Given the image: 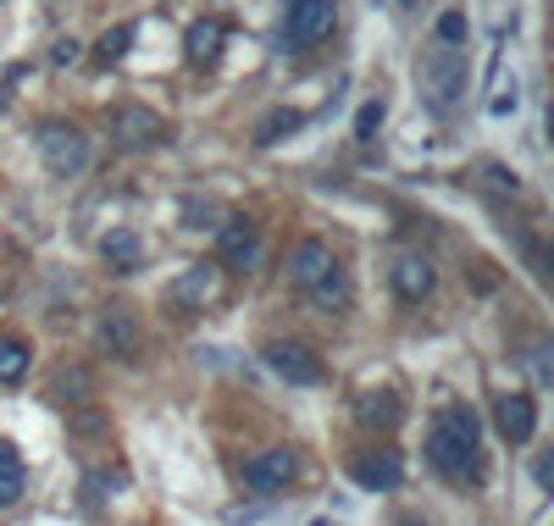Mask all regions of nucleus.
Returning <instances> with one entry per match:
<instances>
[{
    "mask_svg": "<svg viewBox=\"0 0 554 526\" xmlns=\"http://www.w3.org/2000/svg\"><path fill=\"white\" fill-rule=\"evenodd\" d=\"M427 460H433L449 482L477 488L482 482V421L471 416L466 405H444L433 416V427H427Z\"/></svg>",
    "mask_w": 554,
    "mask_h": 526,
    "instance_id": "nucleus-1",
    "label": "nucleus"
},
{
    "mask_svg": "<svg viewBox=\"0 0 554 526\" xmlns=\"http://www.w3.org/2000/svg\"><path fill=\"white\" fill-rule=\"evenodd\" d=\"M416 84H422V95H427L433 111H455L460 100H466V89H471L466 50H455V45L422 50V61H416Z\"/></svg>",
    "mask_w": 554,
    "mask_h": 526,
    "instance_id": "nucleus-2",
    "label": "nucleus"
},
{
    "mask_svg": "<svg viewBox=\"0 0 554 526\" xmlns=\"http://www.w3.org/2000/svg\"><path fill=\"white\" fill-rule=\"evenodd\" d=\"M333 23H338L333 0H289V6H283V28H277V45L300 56V50L322 45V39L333 34Z\"/></svg>",
    "mask_w": 554,
    "mask_h": 526,
    "instance_id": "nucleus-3",
    "label": "nucleus"
},
{
    "mask_svg": "<svg viewBox=\"0 0 554 526\" xmlns=\"http://www.w3.org/2000/svg\"><path fill=\"white\" fill-rule=\"evenodd\" d=\"M34 144H39V161H45L56 178H78V172L89 167V133L78 128V122H39Z\"/></svg>",
    "mask_w": 554,
    "mask_h": 526,
    "instance_id": "nucleus-4",
    "label": "nucleus"
},
{
    "mask_svg": "<svg viewBox=\"0 0 554 526\" xmlns=\"http://www.w3.org/2000/svg\"><path fill=\"white\" fill-rule=\"evenodd\" d=\"M261 261V222H250V216H228L217 228V266H228V272H250V266Z\"/></svg>",
    "mask_w": 554,
    "mask_h": 526,
    "instance_id": "nucleus-5",
    "label": "nucleus"
},
{
    "mask_svg": "<svg viewBox=\"0 0 554 526\" xmlns=\"http://www.w3.org/2000/svg\"><path fill=\"white\" fill-rule=\"evenodd\" d=\"M261 360H266V366H272L289 388H316V383L327 377L322 360H316L305 344H294V338H277V344H266V349H261Z\"/></svg>",
    "mask_w": 554,
    "mask_h": 526,
    "instance_id": "nucleus-6",
    "label": "nucleus"
},
{
    "mask_svg": "<svg viewBox=\"0 0 554 526\" xmlns=\"http://www.w3.org/2000/svg\"><path fill=\"white\" fill-rule=\"evenodd\" d=\"M95 338H100V349H106L111 360H122V366H133V360L145 355V327L133 322L128 305H111V311L100 316Z\"/></svg>",
    "mask_w": 554,
    "mask_h": 526,
    "instance_id": "nucleus-7",
    "label": "nucleus"
},
{
    "mask_svg": "<svg viewBox=\"0 0 554 526\" xmlns=\"http://www.w3.org/2000/svg\"><path fill=\"white\" fill-rule=\"evenodd\" d=\"M294 477H300V455H294V449H266V455L244 460V488L261 493V499L283 493Z\"/></svg>",
    "mask_w": 554,
    "mask_h": 526,
    "instance_id": "nucleus-8",
    "label": "nucleus"
},
{
    "mask_svg": "<svg viewBox=\"0 0 554 526\" xmlns=\"http://www.w3.org/2000/svg\"><path fill=\"white\" fill-rule=\"evenodd\" d=\"M161 139H167V122L150 106H117L111 111V144H122V150H156Z\"/></svg>",
    "mask_w": 554,
    "mask_h": 526,
    "instance_id": "nucleus-9",
    "label": "nucleus"
},
{
    "mask_svg": "<svg viewBox=\"0 0 554 526\" xmlns=\"http://www.w3.org/2000/svg\"><path fill=\"white\" fill-rule=\"evenodd\" d=\"M388 288H394L405 305H422V299L438 288V272H433V261H427V255L399 250L394 261H388Z\"/></svg>",
    "mask_w": 554,
    "mask_h": 526,
    "instance_id": "nucleus-10",
    "label": "nucleus"
},
{
    "mask_svg": "<svg viewBox=\"0 0 554 526\" xmlns=\"http://www.w3.org/2000/svg\"><path fill=\"white\" fill-rule=\"evenodd\" d=\"M350 477H355V488H366V493H394L399 482H405V460L394 455V449H361V455L350 460Z\"/></svg>",
    "mask_w": 554,
    "mask_h": 526,
    "instance_id": "nucleus-11",
    "label": "nucleus"
},
{
    "mask_svg": "<svg viewBox=\"0 0 554 526\" xmlns=\"http://www.w3.org/2000/svg\"><path fill=\"white\" fill-rule=\"evenodd\" d=\"M333 266H338V261H333V244H322V239H300V244L289 250V283L305 294V288H316L327 272H333Z\"/></svg>",
    "mask_w": 554,
    "mask_h": 526,
    "instance_id": "nucleus-12",
    "label": "nucleus"
},
{
    "mask_svg": "<svg viewBox=\"0 0 554 526\" xmlns=\"http://www.w3.org/2000/svg\"><path fill=\"white\" fill-rule=\"evenodd\" d=\"M494 421H499V432H505V443H532V432H538V405H532L527 394H499Z\"/></svg>",
    "mask_w": 554,
    "mask_h": 526,
    "instance_id": "nucleus-13",
    "label": "nucleus"
},
{
    "mask_svg": "<svg viewBox=\"0 0 554 526\" xmlns=\"http://www.w3.org/2000/svg\"><path fill=\"white\" fill-rule=\"evenodd\" d=\"M217 283H222V272H217V266H189V272H183L178 283L167 288L172 311H200L205 299L217 294Z\"/></svg>",
    "mask_w": 554,
    "mask_h": 526,
    "instance_id": "nucleus-14",
    "label": "nucleus"
},
{
    "mask_svg": "<svg viewBox=\"0 0 554 526\" xmlns=\"http://www.w3.org/2000/svg\"><path fill=\"white\" fill-rule=\"evenodd\" d=\"M100 261L111 266V272H139V266H145V239H139V233L133 228H111L106 239H100Z\"/></svg>",
    "mask_w": 554,
    "mask_h": 526,
    "instance_id": "nucleus-15",
    "label": "nucleus"
},
{
    "mask_svg": "<svg viewBox=\"0 0 554 526\" xmlns=\"http://www.w3.org/2000/svg\"><path fill=\"white\" fill-rule=\"evenodd\" d=\"M355 416H361V427H377V432H394L399 421H405V405H399L388 388H372V394L355 399Z\"/></svg>",
    "mask_w": 554,
    "mask_h": 526,
    "instance_id": "nucleus-16",
    "label": "nucleus"
},
{
    "mask_svg": "<svg viewBox=\"0 0 554 526\" xmlns=\"http://www.w3.org/2000/svg\"><path fill=\"white\" fill-rule=\"evenodd\" d=\"M222 39H228V28H222L217 17H205V23L189 28V45H183V56L200 61V67H211V61L222 56Z\"/></svg>",
    "mask_w": 554,
    "mask_h": 526,
    "instance_id": "nucleus-17",
    "label": "nucleus"
},
{
    "mask_svg": "<svg viewBox=\"0 0 554 526\" xmlns=\"http://www.w3.org/2000/svg\"><path fill=\"white\" fill-rule=\"evenodd\" d=\"M28 493V477H23V455H17L12 443L0 438V510H12L17 499Z\"/></svg>",
    "mask_w": 554,
    "mask_h": 526,
    "instance_id": "nucleus-18",
    "label": "nucleus"
},
{
    "mask_svg": "<svg viewBox=\"0 0 554 526\" xmlns=\"http://www.w3.org/2000/svg\"><path fill=\"white\" fill-rule=\"evenodd\" d=\"M305 128V111L294 106H272L261 122H255V144H277V139H289V133Z\"/></svg>",
    "mask_w": 554,
    "mask_h": 526,
    "instance_id": "nucleus-19",
    "label": "nucleus"
},
{
    "mask_svg": "<svg viewBox=\"0 0 554 526\" xmlns=\"http://www.w3.org/2000/svg\"><path fill=\"white\" fill-rule=\"evenodd\" d=\"M305 299H311L316 311H344V305H350V277H344V266H333L316 288H305Z\"/></svg>",
    "mask_w": 554,
    "mask_h": 526,
    "instance_id": "nucleus-20",
    "label": "nucleus"
},
{
    "mask_svg": "<svg viewBox=\"0 0 554 526\" xmlns=\"http://www.w3.org/2000/svg\"><path fill=\"white\" fill-rule=\"evenodd\" d=\"M28 366H34V349H28V338H0V383H6V388L23 383Z\"/></svg>",
    "mask_w": 554,
    "mask_h": 526,
    "instance_id": "nucleus-21",
    "label": "nucleus"
},
{
    "mask_svg": "<svg viewBox=\"0 0 554 526\" xmlns=\"http://www.w3.org/2000/svg\"><path fill=\"white\" fill-rule=\"evenodd\" d=\"M50 394H56L61 405H84V399H89V371H61Z\"/></svg>",
    "mask_w": 554,
    "mask_h": 526,
    "instance_id": "nucleus-22",
    "label": "nucleus"
},
{
    "mask_svg": "<svg viewBox=\"0 0 554 526\" xmlns=\"http://www.w3.org/2000/svg\"><path fill=\"white\" fill-rule=\"evenodd\" d=\"M433 34H438V45H466V39H471V23H466V12H444V17H438V28H433Z\"/></svg>",
    "mask_w": 554,
    "mask_h": 526,
    "instance_id": "nucleus-23",
    "label": "nucleus"
},
{
    "mask_svg": "<svg viewBox=\"0 0 554 526\" xmlns=\"http://www.w3.org/2000/svg\"><path fill=\"white\" fill-rule=\"evenodd\" d=\"M128 45H133V28L128 23L106 28V34H100V61H122V56H128Z\"/></svg>",
    "mask_w": 554,
    "mask_h": 526,
    "instance_id": "nucleus-24",
    "label": "nucleus"
},
{
    "mask_svg": "<svg viewBox=\"0 0 554 526\" xmlns=\"http://www.w3.org/2000/svg\"><path fill=\"white\" fill-rule=\"evenodd\" d=\"M377 128H383V100H366L355 111V139H377Z\"/></svg>",
    "mask_w": 554,
    "mask_h": 526,
    "instance_id": "nucleus-25",
    "label": "nucleus"
},
{
    "mask_svg": "<svg viewBox=\"0 0 554 526\" xmlns=\"http://www.w3.org/2000/svg\"><path fill=\"white\" fill-rule=\"evenodd\" d=\"M482 178H488V189H494V194H510V200L521 194V178H516V172H505V167H482Z\"/></svg>",
    "mask_w": 554,
    "mask_h": 526,
    "instance_id": "nucleus-26",
    "label": "nucleus"
},
{
    "mask_svg": "<svg viewBox=\"0 0 554 526\" xmlns=\"http://www.w3.org/2000/svg\"><path fill=\"white\" fill-rule=\"evenodd\" d=\"M211 216H217V205H211V200H200V205H183V228H217Z\"/></svg>",
    "mask_w": 554,
    "mask_h": 526,
    "instance_id": "nucleus-27",
    "label": "nucleus"
},
{
    "mask_svg": "<svg viewBox=\"0 0 554 526\" xmlns=\"http://www.w3.org/2000/svg\"><path fill=\"white\" fill-rule=\"evenodd\" d=\"M50 61H56V67H78V61H84V50H78V39H56Z\"/></svg>",
    "mask_w": 554,
    "mask_h": 526,
    "instance_id": "nucleus-28",
    "label": "nucleus"
},
{
    "mask_svg": "<svg viewBox=\"0 0 554 526\" xmlns=\"http://www.w3.org/2000/svg\"><path fill=\"white\" fill-rule=\"evenodd\" d=\"M488 111H494V117H510V111H516V84H510V95H494Z\"/></svg>",
    "mask_w": 554,
    "mask_h": 526,
    "instance_id": "nucleus-29",
    "label": "nucleus"
},
{
    "mask_svg": "<svg viewBox=\"0 0 554 526\" xmlns=\"http://www.w3.org/2000/svg\"><path fill=\"white\" fill-rule=\"evenodd\" d=\"M532 477H538V488H549V477H554V460H549V455H538V466H532Z\"/></svg>",
    "mask_w": 554,
    "mask_h": 526,
    "instance_id": "nucleus-30",
    "label": "nucleus"
},
{
    "mask_svg": "<svg viewBox=\"0 0 554 526\" xmlns=\"http://www.w3.org/2000/svg\"><path fill=\"white\" fill-rule=\"evenodd\" d=\"M394 526H427V521H422V515H399Z\"/></svg>",
    "mask_w": 554,
    "mask_h": 526,
    "instance_id": "nucleus-31",
    "label": "nucleus"
},
{
    "mask_svg": "<svg viewBox=\"0 0 554 526\" xmlns=\"http://www.w3.org/2000/svg\"><path fill=\"white\" fill-rule=\"evenodd\" d=\"M311 526H333V521H311Z\"/></svg>",
    "mask_w": 554,
    "mask_h": 526,
    "instance_id": "nucleus-32",
    "label": "nucleus"
}]
</instances>
